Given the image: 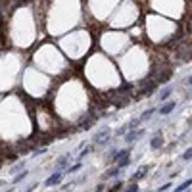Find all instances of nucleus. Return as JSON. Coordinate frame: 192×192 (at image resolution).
Segmentation results:
<instances>
[{"instance_id": "f8f14e48", "label": "nucleus", "mask_w": 192, "mask_h": 192, "mask_svg": "<svg viewBox=\"0 0 192 192\" xmlns=\"http://www.w3.org/2000/svg\"><path fill=\"white\" fill-rule=\"evenodd\" d=\"M169 94H171V88H167V90H163V92H161V100H165V98H167Z\"/></svg>"}, {"instance_id": "2eb2a0df", "label": "nucleus", "mask_w": 192, "mask_h": 192, "mask_svg": "<svg viewBox=\"0 0 192 192\" xmlns=\"http://www.w3.org/2000/svg\"><path fill=\"white\" fill-rule=\"evenodd\" d=\"M65 161H67V156H64V158H60V160H58V165H64Z\"/></svg>"}, {"instance_id": "f03ea898", "label": "nucleus", "mask_w": 192, "mask_h": 192, "mask_svg": "<svg viewBox=\"0 0 192 192\" xmlns=\"http://www.w3.org/2000/svg\"><path fill=\"white\" fill-rule=\"evenodd\" d=\"M129 165V150H121L117 154V167H127Z\"/></svg>"}, {"instance_id": "7ed1b4c3", "label": "nucleus", "mask_w": 192, "mask_h": 192, "mask_svg": "<svg viewBox=\"0 0 192 192\" xmlns=\"http://www.w3.org/2000/svg\"><path fill=\"white\" fill-rule=\"evenodd\" d=\"M173 110H175V102H167L165 106H161L160 114H161V115H167V114H171Z\"/></svg>"}, {"instance_id": "9d476101", "label": "nucleus", "mask_w": 192, "mask_h": 192, "mask_svg": "<svg viewBox=\"0 0 192 192\" xmlns=\"http://www.w3.org/2000/svg\"><path fill=\"white\" fill-rule=\"evenodd\" d=\"M183 160H192V148H190L188 152H184V154H183Z\"/></svg>"}, {"instance_id": "1a4fd4ad", "label": "nucleus", "mask_w": 192, "mask_h": 192, "mask_svg": "<svg viewBox=\"0 0 192 192\" xmlns=\"http://www.w3.org/2000/svg\"><path fill=\"white\" fill-rule=\"evenodd\" d=\"M83 167V163H75V165H71V167H69V173H75V171H79Z\"/></svg>"}, {"instance_id": "f3484780", "label": "nucleus", "mask_w": 192, "mask_h": 192, "mask_svg": "<svg viewBox=\"0 0 192 192\" xmlns=\"http://www.w3.org/2000/svg\"><path fill=\"white\" fill-rule=\"evenodd\" d=\"M25 192H33V188H29V190H25Z\"/></svg>"}, {"instance_id": "39448f33", "label": "nucleus", "mask_w": 192, "mask_h": 192, "mask_svg": "<svg viewBox=\"0 0 192 192\" xmlns=\"http://www.w3.org/2000/svg\"><path fill=\"white\" fill-rule=\"evenodd\" d=\"M161 142H163V138H161V135H158L156 138H152L150 146H152V148H160V146H161Z\"/></svg>"}, {"instance_id": "6e6552de", "label": "nucleus", "mask_w": 192, "mask_h": 192, "mask_svg": "<svg viewBox=\"0 0 192 192\" xmlns=\"http://www.w3.org/2000/svg\"><path fill=\"white\" fill-rule=\"evenodd\" d=\"M146 171H148V167H144V169H140V171H138V173H137V175L133 177V181H138L140 177H144V175H146Z\"/></svg>"}, {"instance_id": "f257e3e1", "label": "nucleus", "mask_w": 192, "mask_h": 192, "mask_svg": "<svg viewBox=\"0 0 192 192\" xmlns=\"http://www.w3.org/2000/svg\"><path fill=\"white\" fill-rule=\"evenodd\" d=\"M62 177H64V173H62V171H56L54 175H50V177L44 181V186H56V184L62 181Z\"/></svg>"}, {"instance_id": "ddd939ff", "label": "nucleus", "mask_w": 192, "mask_h": 192, "mask_svg": "<svg viewBox=\"0 0 192 192\" xmlns=\"http://www.w3.org/2000/svg\"><path fill=\"white\" fill-rule=\"evenodd\" d=\"M119 188H121V183H117V184H114V186L110 188V192H117Z\"/></svg>"}, {"instance_id": "a211bd4d", "label": "nucleus", "mask_w": 192, "mask_h": 192, "mask_svg": "<svg viewBox=\"0 0 192 192\" xmlns=\"http://www.w3.org/2000/svg\"><path fill=\"white\" fill-rule=\"evenodd\" d=\"M188 83H190V85H192V77H190V79H188Z\"/></svg>"}, {"instance_id": "9b49d317", "label": "nucleus", "mask_w": 192, "mask_h": 192, "mask_svg": "<svg viewBox=\"0 0 192 192\" xmlns=\"http://www.w3.org/2000/svg\"><path fill=\"white\" fill-rule=\"evenodd\" d=\"M127 192H138V186H137V183H133L131 186L127 188Z\"/></svg>"}, {"instance_id": "dca6fc26", "label": "nucleus", "mask_w": 192, "mask_h": 192, "mask_svg": "<svg viewBox=\"0 0 192 192\" xmlns=\"http://www.w3.org/2000/svg\"><path fill=\"white\" fill-rule=\"evenodd\" d=\"M169 186H171V184H169V183H165V184H163V186H160V192H165V190H167V188H169Z\"/></svg>"}, {"instance_id": "0eeeda50", "label": "nucleus", "mask_w": 192, "mask_h": 192, "mask_svg": "<svg viewBox=\"0 0 192 192\" xmlns=\"http://www.w3.org/2000/svg\"><path fill=\"white\" fill-rule=\"evenodd\" d=\"M140 135H142V131H137V133H135V131H131V133L127 135V140H129V142H133L135 138H138Z\"/></svg>"}, {"instance_id": "20e7f679", "label": "nucleus", "mask_w": 192, "mask_h": 192, "mask_svg": "<svg viewBox=\"0 0 192 192\" xmlns=\"http://www.w3.org/2000/svg\"><path fill=\"white\" fill-rule=\"evenodd\" d=\"M190 184H192V179H188V181H184V183H183V184H179V186H177V188H175V190H173V192H183V190H186V188H188V186H190Z\"/></svg>"}, {"instance_id": "423d86ee", "label": "nucleus", "mask_w": 192, "mask_h": 192, "mask_svg": "<svg viewBox=\"0 0 192 192\" xmlns=\"http://www.w3.org/2000/svg\"><path fill=\"white\" fill-rule=\"evenodd\" d=\"M27 175H29V171H27V169H23L21 173H18V175H15L14 183H15V184H18V183H21V181H23V179H25V177H27Z\"/></svg>"}, {"instance_id": "6ab92c4d", "label": "nucleus", "mask_w": 192, "mask_h": 192, "mask_svg": "<svg viewBox=\"0 0 192 192\" xmlns=\"http://www.w3.org/2000/svg\"><path fill=\"white\" fill-rule=\"evenodd\" d=\"M8 192H14V188H12V190H8Z\"/></svg>"}, {"instance_id": "4468645a", "label": "nucleus", "mask_w": 192, "mask_h": 192, "mask_svg": "<svg viewBox=\"0 0 192 192\" xmlns=\"http://www.w3.org/2000/svg\"><path fill=\"white\" fill-rule=\"evenodd\" d=\"M154 114V110H148V111H144V114H142V119H146V117H150V115Z\"/></svg>"}]
</instances>
